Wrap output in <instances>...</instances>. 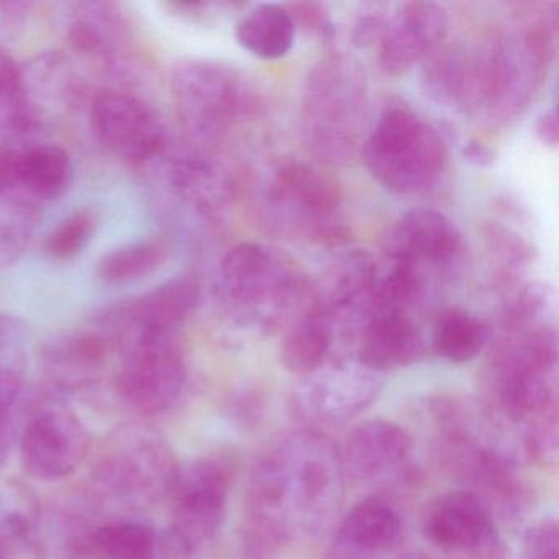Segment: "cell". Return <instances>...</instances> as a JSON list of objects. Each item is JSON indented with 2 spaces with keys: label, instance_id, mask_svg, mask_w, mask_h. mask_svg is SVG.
<instances>
[{
  "label": "cell",
  "instance_id": "cell-1",
  "mask_svg": "<svg viewBox=\"0 0 559 559\" xmlns=\"http://www.w3.org/2000/svg\"><path fill=\"white\" fill-rule=\"evenodd\" d=\"M340 490V460L330 441L309 433L287 438L251 476L247 558L271 559L296 533L319 528L338 503Z\"/></svg>",
  "mask_w": 559,
  "mask_h": 559
},
{
  "label": "cell",
  "instance_id": "cell-2",
  "mask_svg": "<svg viewBox=\"0 0 559 559\" xmlns=\"http://www.w3.org/2000/svg\"><path fill=\"white\" fill-rule=\"evenodd\" d=\"M368 119V81L358 61L332 55L307 78L300 136L319 162L346 165L361 148Z\"/></svg>",
  "mask_w": 559,
  "mask_h": 559
},
{
  "label": "cell",
  "instance_id": "cell-3",
  "mask_svg": "<svg viewBox=\"0 0 559 559\" xmlns=\"http://www.w3.org/2000/svg\"><path fill=\"white\" fill-rule=\"evenodd\" d=\"M257 199L258 221L270 234L336 248L348 240L342 189L317 166L293 158L274 163Z\"/></svg>",
  "mask_w": 559,
  "mask_h": 559
},
{
  "label": "cell",
  "instance_id": "cell-4",
  "mask_svg": "<svg viewBox=\"0 0 559 559\" xmlns=\"http://www.w3.org/2000/svg\"><path fill=\"white\" fill-rule=\"evenodd\" d=\"M556 24V15L536 19L473 58V110L507 120L525 109L555 55Z\"/></svg>",
  "mask_w": 559,
  "mask_h": 559
},
{
  "label": "cell",
  "instance_id": "cell-5",
  "mask_svg": "<svg viewBox=\"0 0 559 559\" xmlns=\"http://www.w3.org/2000/svg\"><path fill=\"white\" fill-rule=\"evenodd\" d=\"M362 158L376 181L397 195L433 188L448 162L440 133L411 107L394 104L378 117L362 142Z\"/></svg>",
  "mask_w": 559,
  "mask_h": 559
},
{
  "label": "cell",
  "instance_id": "cell-6",
  "mask_svg": "<svg viewBox=\"0 0 559 559\" xmlns=\"http://www.w3.org/2000/svg\"><path fill=\"white\" fill-rule=\"evenodd\" d=\"M247 78L211 60H185L171 73V96L182 129L195 145H214L258 110Z\"/></svg>",
  "mask_w": 559,
  "mask_h": 559
},
{
  "label": "cell",
  "instance_id": "cell-7",
  "mask_svg": "<svg viewBox=\"0 0 559 559\" xmlns=\"http://www.w3.org/2000/svg\"><path fill=\"white\" fill-rule=\"evenodd\" d=\"M300 280L287 257L260 243L231 248L218 270V294L241 325L273 329L296 306Z\"/></svg>",
  "mask_w": 559,
  "mask_h": 559
},
{
  "label": "cell",
  "instance_id": "cell-8",
  "mask_svg": "<svg viewBox=\"0 0 559 559\" xmlns=\"http://www.w3.org/2000/svg\"><path fill=\"white\" fill-rule=\"evenodd\" d=\"M120 368V397L148 415L171 411L188 385L185 356L171 333H114Z\"/></svg>",
  "mask_w": 559,
  "mask_h": 559
},
{
  "label": "cell",
  "instance_id": "cell-9",
  "mask_svg": "<svg viewBox=\"0 0 559 559\" xmlns=\"http://www.w3.org/2000/svg\"><path fill=\"white\" fill-rule=\"evenodd\" d=\"M97 142L130 166H155L171 148L168 129L152 106L119 90L100 91L90 107Z\"/></svg>",
  "mask_w": 559,
  "mask_h": 559
},
{
  "label": "cell",
  "instance_id": "cell-10",
  "mask_svg": "<svg viewBox=\"0 0 559 559\" xmlns=\"http://www.w3.org/2000/svg\"><path fill=\"white\" fill-rule=\"evenodd\" d=\"M178 469L162 438L140 428H123L94 466L93 479L117 499L146 500L168 493Z\"/></svg>",
  "mask_w": 559,
  "mask_h": 559
},
{
  "label": "cell",
  "instance_id": "cell-11",
  "mask_svg": "<svg viewBox=\"0 0 559 559\" xmlns=\"http://www.w3.org/2000/svg\"><path fill=\"white\" fill-rule=\"evenodd\" d=\"M169 496L173 499V532L194 552L221 532L227 513L228 477L221 464L195 461L179 467Z\"/></svg>",
  "mask_w": 559,
  "mask_h": 559
},
{
  "label": "cell",
  "instance_id": "cell-12",
  "mask_svg": "<svg viewBox=\"0 0 559 559\" xmlns=\"http://www.w3.org/2000/svg\"><path fill=\"white\" fill-rule=\"evenodd\" d=\"M21 463L34 479L50 483L76 473L90 450V433L70 408L50 405L25 425L21 435Z\"/></svg>",
  "mask_w": 559,
  "mask_h": 559
},
{
  "label": "cell",
  "instance_id": "cell-13",
  "mask_svg": "<svg viewBox=\"0 0 559 559\" xmlns=\"http://www.w3.org/2000/svg\"><path fill=\"white\" fill-rule=\"evenodd\" d=\"M378 267L365 248L338 247L310 289L307 307L338 326H359L371 307Z\"/></svg>",
  "mask_w": 559,
  "mask_h": 559
},
{
  "label": "cell",
  "instance_id": "cell-14",
  "mask_svg": "<svg viewBox=\"0 0 559 559\" xmlns=\"http://www.w3.org/2000/svg\"><path fill=\"white\" fill-rule=\"evenodd\" d=\"M381 388V372L345 359L307 374L297 388L296 405L310 420H343L371 405Z\"/></svg>",
  "mask_w": 559,
  "mask_h": 559
},
{
  "label": "cell",
  "instance_id": "cell-15",
  "mask_svg": "<svg viewBox=\"0 0 559 559\" xmlns=\"http://www.w3.org/2000/svg\"><path fill=\"white\" fill-rule=\"evenodd\" d=\"M424 533L428 542L447 551L492 556L500 548L489 509L469 490L437 497L425 512Z\"/></svg>",
  "mask_w": 559,
  "mask_h": 559
},
{
  "label": "cell",
  "instance_id": "cell-16",
  "mask_svg": "<svg viewBox=\"0 0 559 559\" xmlns=\"http://www.w3.org/2000/svg\"><path fill=\"white\" fill-rule=\"evenodd\" d=\"M448 31V14L437 2L394 5L388 28L379 41V67L388 76H402L427 60Z\"/></svg>",
  "mask_w": 559,
  "mask_h": 559
},
{
  "label": "cell",
  "instance_id": "cell-17",
  "mask_svg": "<svg viewBox=\"0 0 559 559\" xmlns=\"http://www.w3.org/2000/svg\"><path fill=\"white\" fill-rule=\"evenodd\" d=\"M201 302V286L191 274H181L136 299L110 307L99 319L110 332H156L176 335Z\"/></svg>",
  "mask_w": 559,
  "mask_h": 559
},
{
  "label": "cell",
  "instance_id": "cell-18",
  "mask_svg": "<svg viewBox=\"0 0 559 559\" xmlns=\"http://www.w3.org/2000/svg\"><path fill=\"white\" fill-rule=\"evenodd\" d=\"M385 253L392 263L447 266L460 258L463 237L447 215L435 209L417 207L402 215L385 237Z\"/></svg>",
  "mask_w": 559,
  "mask_h": 559
},
{
  "label": "cell",
  "instance_id": "cell-19",
  "mask_svg": "<svg viewBox=\"0 0 559 559\" xmlns=\"http://www.w3.org/2000/svg\"><path fill=\"white\" fill-rule=\"evenodd\" d=\"M73 175L67 150L53 143L5 146L2 189L37 207L60 199L70 189Z\"/></svg>",
  "mask_w": 559,
  "mask_h": 559
},
{
  "label": "cell",
  "instance_id": "cell-20",
  "mask_svg": "<svg viewBox=\"0 0 559 559\" xmlns=\"http://www.w3.org/2000/svg\"><path fill=\"white\" fill-rule=\"evenodd\" d=\"M112 352H117L116 340L96 319L86 329L53 336L44 346L41 365L53 384L67 391H80L100 378Z\"/></svg>",
  "mask_w": 559,
  "mask_h": 559
},
{
  "label": "cell",
  "instance_id": "cell-21",
  "mask_svg": "<svg viewBox=\"0 0 559 559\" xmlns=\"http://www.w3.org/2000/svg\"><path fill=\"white\" fill-rule=\"evenodd\" d=\"M67 38L74 53L104 68L120 70L129 53L132 31L119 5L83 2L74 8Z\"/></svg>",
  "mask_w": 559,
  "mask_h": 559
},
{
  "label": "cell",
  "instance_id": "cell-22",
  "mask_svg": "<svg viewBox=\"0 0 559 559\" xmlns=\"http://www.w3.org/2000/svg\"><path fill=\"white\" fill-rule=\"evenodd\" d=\"M358 336L356 359L381 374L414 365L425 352L421 330L408 313L369 310Z\"/></svg>",
  "mask_w": 559,
  "mask_h": 559
},
{
  "label": "cell",
  "instance_id": "cell-23",
  "mask_svg": "<svg viewBox=\"0 0 559 559\" xmlns=\"http://www.w3.org/2000/svg\"><path fill=\"white\" fill-rule=\"evenodd\" d=\"M412 454V438L392 421L371 420L359 425L346 441L343 466L361 480L397 476Z\"/></svg>",
  "mask_w": 559,
  "mask_h": 559
},
{
  "label": "cell",
  "instance_id": "cell-24",
  "mask_svg": "<svg viewBox=\"0 0 559 559\" xmlns=\"http://www.w3.org/2000/svg\"><path fill=\"white\" fill-rule=\"evenodd\" d=\"M402 522L394 507L379 497L356 503L338 528L336 545L352 558L384 555L397 545Z\"/></svg>",
  "mask_w": 559,
  "mask_h": 559
},
{
  "label": "cell",
  "instance_id": "cell-25",
  "mask_svg": "<svg viewBox=\"0 0 559 559\" xmlns=\"http://www.w3.org/2000/svg\"><path fill=\"white\" fill-rule=\"evenodd\" d=\"M22 78L32 130L37 129L51 110L70 109L80 99V81L61 55L40 58L34 67L22 70Z\"/></svg>",
  "mask_w": 559,
  "mask_h": 559
},
{
  "label": "cell",
  "instance_id": "cell-26",
  "mask_svg": "<svg viewBox=\"0 0 559 559\" xmlns=\"http://www.w3.org/2000/svg\"><path fill=\"white\" fill-rule=\"evenodd\" d=\"M176 194L201 209H212L227 198V181L221 169L195 150L169 152L158 163ZM156 166V165H155Z\"/></svg>",
  "mask_w": 559,
  "mask_h": 559
},
{
  "label": "cell",
  "instance_id": "cell-27",
  "mask_svg": "<svg viewBox=\"0 0 559 559\" xmlns=\"http://www.w3.org/2000/svg\"><path fill=\"white\" fill-rule=\"evenodd\" d=\"M425 94L438 106L473 110L474 61L456 47H438L425 60Z\"/></svg>",
  "mask_w": 559,
  "mask_h": 559
},
{
  "label": "cell",
  "instance_id": "cell-28",
  "mask_svg": "<svg viewBox=\"0 0 559 559\" xmlns=\"http://www.w3.org/2000/svg\"><path fill=\"white\" fill-rule=\"evenodd\" d=\"M238 45L261 60H280L293 50L296 27L284 5L258 4L235 28Z\"/></svg>",
  "mask_w": 559,
  "mask_h": 559
},
{
  "label": "cell",
  "instance_id": "cell-29",
  "mask_svg": "<svg viewBox=\"0 0 559 559\" xmlns=\"http://www.w3.org/2000/svg\"><path fill=\"white\" fill-rule=\"evenodd\" d=\"M289 326L281 345V361L287 371L307 376L325 365L335 342L336 329L322 313L306 307Z\"/></svg>",
  "mask_w": 559,
  "mask_h": 559
},
{
  "label": "cell",
  "instance_id": "cell-30",
  "mask_svg": "<svg viewBox=\"0 0 559 559\" xmlns=\"http://www.w3.org/2000/svg\"><path fill=\"white\" fill-rule=\"evenodd\" d=\"M490 326L476 313L464 309H450L435 323L431 346L444 361L464 365L473 361L486 348Z\"/></svg>",
  "mask_w": 559,
  "mask_h": 559
},
{
  "label": "cell",
  "instance_id": "cell-31",
  "mask_svg": "<svg viewBox=\"0 0 559 559\" xmlns=\"http://www.w3.org/2000/svg\"><path fill=\"white\" fill-rule=\"evenodd\" d=\"M171 254L168 235H156L135 243L123 245L99 261V276L110 286L139 283L155 274Z\"/></svg>",
  "mask_w": 559,
  "mask_h": 559
},
{
  "label": "cell",
  "instance_id": "cell-32",
  "mask_svg": "<svg viewBox=\"0 0 559 559\" xmlns=\"http://www.w3.org/2000/svg\"><path fill=\"white\" fill-rule=\"evenodd\" d=\"M40 520L37 497L25 484L5 480L0 486V559L19 545L35 548Z\"/></svg>",
  "mask_w": 559,
  "mask_h": 559
},
{
  "label": "cell",
  "instance_id": "cell-33",
  "mask_svg": "<svg viewBox=\"0 0 559 559\" xmlns=\"http://www.w3.org/2000/svg\"><path fill=\"white\" fill-rule=\"evenodd\" d=\"M91 552L107 559H159V535L145 523H106L94 530Z\"/></svg>",
  "mask_w": 559,
  "mask_h": 559
},
{
  "label": "cell",
  "instance_id": "cell-34",
  "mask_svg": "<svg viewBox=\"0 0 559 559\" xmlns=\"http://www.w3.org/2000/svg\"><path fill=\"white\" fill-rule=\"evenodd\" d=\"M40 207L0 192V271L14 264L31 243Z\"/></svg>",
  "mask_w": 559,
  "mask_h": 559
},
{
  "label": "cell",
  "instance_id": "cell-35",
  "mask_svg": "<svg viewBox=\"0 0 559 559\" xmlns=\"http://www.w3.org/2000/svg\"><path fill=\"white\" fill-rule=\"evenodd\" d=\"M28 130H32V123L25 103L22 68L0 48V133H24Z\"/></svg>",
  "mask_w": 559,
  "mask_h": 559
},
{
  "label": "cell",
  "instance_id": "cell-36",
  "mask_svg": "<svg viewBox=\"0 0 559 559\" xmlns=\"http://www.w3.org/2000/svg\"><path fill=\"white\" fill-rule=\"evenodd\" d=\"M96 228V212L91 209H80V211L73 212L48 235L47 243H45L47 253L58 261L74 260L93 240Z\"/></svg>",
  "mask_w": 559,
  "mask_h": 559
},
{
  "label": "cell",
  "instance_id": "cell-37",
  "mask_svg": "<svg viewBox=\"0 0 559 559\" xmlns=\"http://www.w3.org/2000/svg\"><path fill=\"white\" fill-rule=\"evenodd\" d=\"M548 306L549 294L545 286L536 283L525 284L510 294L506 302V325L512 332L538 325V319L548 310Z\"/></svg>",
  "mask_w": 559,
  "mask_h": 559
},
{
  "label": "cell",
  "instance_id": "cell-38",
  "mask_svg": "<svg viewBox=\"0 0 559 559\" xmlns=\"http://www.w3.org/2000/svg\"><path fill=\"white\" fill-rule=\"evenodd\" d=\"M392 9L394 5L374 4V2L361 5L352 34L356 48H369L381 41L385 28H388Z\"/></svg>",
  "mask_w": 559,
  "mask_h": 559
},
{
  "label": "cell",
  "instance_id": "cell-39",
  "mask_svg": "<svg viewBox=\"0 0 559 559\" xmlns=\"http://www.w3.org/2000/svg\"><path fill=\"white\" fill-rule=\"evenodd\" d=\"M526 447L530 454L542 463H555L558 456V417L556 411L546 412L532 421Z\"/></svg>",
  "mask_w": 559,
  "mask_h": 559
},
{
  "label": "cell",
  "instance_id": "cell-40",
  "mask_svg": "<svg viewBox=\"0 0 559 559\" xmlns=\"http://www.w3.org/2000/svg\"><path fill=\"white\" fill-rule=\"evenodd\" d=\"M523 559H559V528L555 519L543 520L526 530Z\"/></svg>",
  "mask_w": 559,
  "mask_h": 559
},
{
  "label": "cell",
  "instance_id": "cell-41",
  "mask_svg": "<svg viewBox=\"0 0 559 559\" xmlns=\"http://www.w3.org/2000/svg\"><path fill=\"white\" fill-rule=\"evenodd\" d=\"M287 14L293 19L294 27L306 34L330 35L332 34V21H330L326 5L319 2H294L284 5Z\"/></svg>",
  "mask_w": 559,
  "mask_h": 559
},
{
  "label": "cell",
  "instance_id": "cell-42",
  "mask_svg": "<svg viewBox=\"0 0 559 559\" xmlns=\"http://www.w3.org/2000/svg\"><path fill=\"white\" fill-rule=\"evenodd\" d=\"M535 135L539 142L549 148H556L559 140L558 114L556 110H546L535 123Z\"/></svg>",
  "mask_w": 559,
  "mask_h": 559
},
{
  "label": "cell",
  "instance_id": "cell-43",
  "mask_svg": "<svg viewBox=\"0 0 559 559\" xmlns=\"http://www.w3.org/2000/svg\"><path fill=\"white\" fill-rule=\"evenodd\" d=\"M463 156L467 163L476 166V168H489L496 162V152L479 140H469L464 145Z\"/></svg>",
  "mask_w": 559,
  "mask_h": 559
},
{
  "label": "cell",
  "instance_id": "cell-44",
  "mask_svg": "<svg viewBox=\"0 0 559 559\" xmlns=\"http://www.w3.org/2000/svg\"><path fill=\"white\" fill-rule=\"evenodd\" d=\"M5 146L0 145V192H4L2 189V166H4Z\"/></svg>",
  "mask_w": 559,
  "mask_h": 559
},
{
  "label": "cell",
  "instance_id": "cell-45",
  "mask_svg": "<svg viewBox=\"0 0 559 559\" xmlns=\"http://www.w3.org/2000/svg\"><path fill=\"white\" fill-rule=\"evenodd\" d=\"M9 319H4V317H0V335L4 332L5 326H8Z\"/></svg>",
  "mask_w": 559,
  "mask_h": 559
}]
</instances>
